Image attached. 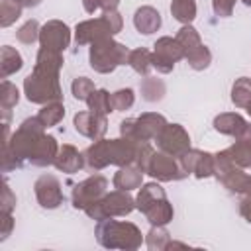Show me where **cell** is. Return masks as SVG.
Returning <instances> with one entry per match:
<instances>
[{"mask_svg":"<svg viewBox=\"0 0 251 251\" xmlns=\"http://www.w3.org/2000/svg\"><path fill=\"white\" fill-rule=\"evenodd\" d=\"M135 210V198H131V194L127 190H112L106 192L100 200L92 202L84 214L94 220V222H102L106 218H116V216H127Z\"/></svg>","mask_w":251,"mask_h":251,"instance_id":"cell-7","label":"cell"},{"mask_svg":"<svg viewBox=\"0 0 251 251\" xmlns=\"http://www.w3.org/2000/svg\"><path fill=\"white\" fill-rule=\"evenodd\" d=\"M127 65L141 76H147L149 71L153 69V63H151V51L149 49H143V47H137V49H131L129 51V57H127Z\"/></svg>","mask_w":251,"mask_h":251,"instance_id":"cell-28","label":"cell"},{"mask_svg":"<svg viewBox=\"0 0 251 251\" xmlns=\"http://www.w3.org/2000/svg\"><path fill=\"white\" fill-rule=\"evenodd\" d=\"M37 118L39 122L45 126V127H53L57 126L63 118H65V104L61 100H53V102H47L41 106V110L37 112Z\"/></svg>","mask_w":251,"mask_h":251,"instance_id":"cell-26","label":"cell"},{"mask_svg":"<svg viewBox=\"0 0 251 251\" xmlns=\"http://www.w3.org/2000/svg\"><path fill=\"white\" fill-rule=\"evenodd\" d=\"M167 249H188V245L186 243H180V241H173L171 239V243H169V247Z\"/></svg>","mask_w":251,"mask_h":251,"instance_id":"cell-48","label":"cell"},{"mask_svg":"<svg viewBox=\"0 0 251 251\" xmlns=\"http://www.w3.org/2000/svg\"><path fill=\"white\" fill-rule=\"evenodd\" d=\"M33 190H35V198H37L39 206L45 208V210H55L65 200L63 190H61V182L53 175H41L35 180Z\"/></svg>","mask_w":251,"mask_h":251,"instance_id":"cell-15","label":"cell"},{"mask_svg":"<svg viewBox=\"0 0 251 251\" xmlns=\"http://www.w3.org/2000/svg\"><path fill=\"white\" fill-rule=\"evenodd\" d=\"M171 243V233L165 229V226H151V229L145 235V245L151 251H167Z\"/></svg>","mask_w":251,"mask_h":251,"instance_id":"cell-32","label":"cell"},{"mask_svg":"<svg viewBox=\"0 0 251 251\" xmlns=\"http://www.w3.org/2000/svg\"><path fill=\"white\" fill-rule=\"evenodd\" d=\"M167 118L157 112H145L137 118H126L120 122V135L131 141H155L167 126Z\"/></svg>","mask_w":251,"mask_h":251,"instance_id":"cell-8","label":"cell"},{"mask_svg":"<svg viewBox=\"0 0 251 251\" xmlns=\"http://www.w3.org/2000/svg\"><path fill=\"white\" fill-rule=\"evenodd\" d=\"M45 129L47 127L39 122L37 116L25 118L12 133L10 141L2 145V171L8 173L12 169H20L24 163H29Z\"/></svg>","mask_w":251,"mask_h":251,"instance_id":"cell-1","label":"cell"},{"mask_svg":"<svg viewBox=\"0 0 251 251\" xmlns=\"http://www.w3.org/2000/svg\"><path fill=\"white\" fill-rule=\"evenodd\" d=\"M137 143L127 137H118V139H96L90 147L84 151V163L90 171H102L108 165L116 167H127L135 163V153H137Z\"/></svg>","mask_w":251,"mask_h":251,"instance_id":"cell-2","label":"cell"},{"mask_svg":"<svg viewBox=\"0 0 251 251\" xmlns=\"http://www.w3.org/2000/svg\"><path fill=\"white\" fill-rule=\"evenodd\" d=\"M135 102V92L133 88H120L116 92H112V106L114 112H126L133 106Z\"/></svg>","mask_w":251,"mask_h":251,"instance_id":"cell-38","label":"cell"},{"mask_svg":"<svg viewBox=\"0 0 251 251\" xmlns=\"http://www.w3.org/2000/svg\"><path fill=\"white\" fill-rule=\"evenodd\" d=\"M114 35L116 33H114V29H112V25H110V22L106 20L104 14L100 18L84 20V22L76 24V27H75V41H76V45H90L96 39L114 37Z\"/></svg>","mask_w":251,"mask_h":251,"instance_id":"cell-14","label":"cell"},{"mask_svg":"<svg viewBox=\"0 0 251 251\" xmlns=\"http://www.w3.org/2000/svg\"><path fill=\"white\" fill-rule=\"evenodd\" d=\"M135 208L147 218L151 226H167L173 222L175 210L167 198V192L157 182H147L139 186L135 196Z\"/></svg>","mask_w":251,"mask_h":251,"instance_id":"cell-4","label":"cell"},{"mask_svg":"<svg viewBox=\"0 0 251 251\" xmlns=\"http://www.w3.org/2000/svg\"><path fill=\"white\" fill-rule=\"evenodd\" d=\"M241 2H243V4L247 6V8H251V0H241Z\"/></svg>","mask_w":251,"mask_h":251,"instance_id":"cell-50","label":"cell"},{"mask_svg":"<svg viewBox=\"0 0 251 251\" xmlns=\"http://www.w3.org/2000/svg\"><path fill=\"white\" fill-rule=\"evenodd\" d=\"M24 67V59L18 49L10 45H2L0 49V78H8L10 75L18 73Z\"/></svg>","mask_w":251,"mask_h":251,"instance_id":"cell-24","label":"cell"},{"mask_svg":"<svg viewBox=\"0 0 251 251\" xmlns=\"http://www.w3.org/2000/svg\"><path fill=\"white\" fill-rule=\"evenodd\" d=\"M24 6L16 0H0V25L8 27L22 16Z\"/></svg>","mask_w":251,"mask_h":251,"instance_id":"cell-36","label":"cell"},{"mask_svg":"<svg viewBox=\"0 0 251 251\" xmlns=\"http://www.w3.org/2000/svg\"><path fill=\"white\" fill-rule=\"evenodd\" d=\"M176 39H178V43L182 45V49H184V55L186 53H190L192 49H196V47H200L202 45V39H200V33L196 31V27H192L190 24L188 25H182L178 31H176V35H175Z\"/></svg>","mask_w":251,"mask_h":251,"instance_id":"cell-35","label":"cell"},{"mask_svg":"<svg viewBox=\"0 0 251 251\" xmlns=\"http://www.w3.org/2000/svg\"><path fill=\"white\" fill-rule=\"evenodd\" d=\"M86 106H88V110H92V112H96V114H102V116H108L110 112H114L112 94H110L106 88H96V90L88 96Z\"/></svg>","mask_w":251,"mask_h":251,"instance_id":"cell-29","label":"cell"},{"mask_svg":"<svg viewBox=\"0 0 251 251\" xmlns=\"http://www.w3.org/2000/svg\"><path fill=\"white\" fill-rule=\"evenodd\" d=\"M59 147L61 145L57 143V139L53 135L43 133L41 139H39V143H37V147H35V151H33V155H31V161L29 163L35 165V167H49V165H53L55 159H57Z\"/></svg>","mask_w":251,"mask_h":251,"instance_id":"cell-21","label":"cell"},{"mask_svg":"<svg viewBox=\"0 0 251 251\" xmlns=\"http://www.w3.org/2000/svg\"><path fill=\"white\" fill-rule=\"evenodd\" d=\"M39 31H41V25L37 24V20H27L24 25L18 27L16 39L24 45H31V43L39 41Z\"/></svg>","mask_w":251,"mask_h":251,"instance_id":"cell-37","label":"cell"},{"mask_svg":"<svg viewBox=\"0 0 251 251\" xmlns=\"http://www.w3.org/2000/svg\"><path fill=\"white\" fill-rule=\"evenodd\" d=\"M184 59H186V63L190 65V69H194V71H204V69H208L210 63H212V51L202 43L200 47H196V49H192L190 53H186Z\"/></svg>","mask_w":251,"mask_h":251,"instance_id":"cell-33","label":"cell"},{"mask_svg":"<svg viewBox=\"0 0 251 251\" xmlns=\"http://www.w3.org/2000/svg\"><path fill=\"white\" fill-rule=\"evenodd\" d=\"M73 126H75V129L80 135H84V137H88L92 141L102 139L106 135V131H108V120H106V116L96 114L92 110L76 112L75 118H73Z\"/></svg>","mask_w":251,"mask_h":251,"instance_id":"cell-18","label":"cell"},{"mask_svg":"<svg viewBox=\"0 0 251 251\" xmlns=\"http://www.w3.org/2000/svg\"><path fill=\"white\" fill-rule=\"evenodd\" d=\"M55 169L61 171V173H67V175H75L78 173L82 167H86L84 163V153H80L75 145L71 143H65L59 147V153H57V159H55Z\"/></svg>","mask_w":251,"mask_h":251,"instance_id":"cell-19","label":"cell"},{"mask_svg":"<svg viewBox=\"0 0 251 251\" xmlns=\"http://www.w3.org/2000/svg\"><path fill=\"white\" fill-rule=\"evenodd\" d=\"M139 90H141L143 100H147V102H159V100H163L165 94H167V86H165V82H163L161 78H157V76H149V75L141 80Z\"/></svg>","mask_w":251,"mask_h":251,"instance_id":"cell-25","label":"cell"},{"mask_svg":"<svg viewBox=\"0 0 251 251\" xmlns=\"http://www.w3.org/2000/svg\"><path fill=\"white\" fill-rule=\"evenodd\" d=\"M214 167H216V157H214V153L200 151L198 157H196L192 175H194L196 178H208V176H214Z\"/></svg>","mask_w":251,"mask_h":251,"instance_id":"cell-34","label":"cell"},{"mask_svg":"<svg viewBox=\"0 0 251 251\" xmlns=\"http://www.w3.org/2000/svg\"><path fill=\"white\" fill-rule=\"evenodd\" d=\"M18 102H20V90H18V86L4 78V80L0 82V106H2L4 122L10 120V110H12Z\"/></svg>","mask_w":251,"mask_h":251,"instance_id":"cell-27","label":"cell"},{"mask_svg":"<svg viewBox=\"0 0 251 251\" xmlns=\"http://www.w3.org/2000/svg\"><path fill=\"white\" fill-rule=\"evenodd\" d=\"M214 157H216L214 176L220 180V184L231 194H243V196L251 194V175L243 173V169L229 163L222 151L214 153Z\"/></svg>","mask_w":251,"mask_h":251,"instance_id":"cell-9","label":"cell"},{"mask_svg":"<svg viewBox=\"0 0 251 251\" xmlns=\"http://www.w3.org/2000/svg\"><path fill=\"white\" fill-rule=\"evenodd\" d=\"M171 14L176 22H180L182 25H188L196 18V2L194 0H173Z\"/></svg>","mask_w":251,"mask_h":251,"instance_id":"cell-30","label":"cell"},{"mask_svg":"<svg viewBox=\"0 0 251 251\" xmlns=\"http://www.w3.org/2000/svg\"><path fill=\"white\" fill-rule=\"evenodd\" d=\"M147 175H151L153 178L161 180V182H171V180H180L186 176V173L180 169L178 159L165 153V151H155L149 167H147Z\"/></svg>","mask_w":251,"mask_h":251,"instance_id":"cell-13","label":"cell"},{"mask_svg":"<svg viewBox=\"0 0 251 251\" xmlns=\"http://www.w3.org/2000/svg\"><path fill=\"white\" fill-rule=\"evenodd\" d=\"M127 57H129V49L124 43L116 41L114 37H102L90 43L88 63L100 75L114 73L120 65L127 63Z\"/></svg>","mask_w":251,"mask_h":251,"instance_id":"cell-5","label":"cell"},{"mask_svg":"<svg viewBox=\"0 0 251 251\" xmlns=\"http://www.w3.org/2000/svg\"><path fill=\"white\" fill-rule=\"evenodd\" d=\"M82 8L86 14H94L100 8V0H82Z\"/></svg>","mask_w":251,"mask_h":251,"instance_id":"cell-45","label":"cell"},{"mask_svg":"<svg viewBox=\"0 0 251 251\" xmlns=\"http://www.w3.org/2000/svg\"><path fill=\"white\" fill-rule=\"evenodd\" d=\"M245 110H247V114H249V116H251V102H249V104H247V106H245Z\"/></svg>","mask_w":251,"mask_h":251,"instance_id":"cell-49","label":"cell"},{"mask_svg":"<svg viewBox=\"0 0 251 251\" xmlns=\"http://www.w3.org/2000/svg\"><path fill=\"white\" fill-rule=\"evenodd\" d=\"M163 20L157 8L153 6H139L133 14V25L141 35H151L155 31H159Z\"/></svg>","mask_w":251,"mask_h":251,"instance_id":"cell-20","label":"cell"},{"mask_svg":"<svg viewBox=\"0 0 251 251\" xmlns=\"http://www.w3.org/2000/svg\"><path fill=\"white\" fill-rule=\"evenodd\" d=\"M94 90H96V86H94V82H92L88 76H76V78L73 80V84H71L73 96H75L76 100H80V102H86L88 96H90Z\"/></svg>","mask_w":251,"mask_h":251,"instance_id":"cell-39","label":"cell"},{"mask_svg":"<svg viewBox=\"0 0 251 251\" xmlns=\"http://www.w3.org/2000/svg\"><path fill=\"white\" fill-rule=\"evenodd\" d=\"M231 102L235 108H245L251 102V76H239L231 84Z\"/></svg>","mask_w":251,"mask_h":251,"instance_id":"cell-31","label":"cell"},{"mask_svg":"<svg viewBox=\"0 0 251 251\" xmlns=\"http://www.w3.org/2000/svg\"><path fill=\"white\" fill-rule=\"evenodd\" d=\"M16 2H18V0H16Z\"/></svg>","mask_w":251,"mask_h":251,"instance_id":"cell-51","label":"cell"},{"mask_svg":"<svg viewBox=\"0 0 251 251\" xmlns=\"http://www.w3.org/2000/svg\"><path fill=\"white\" fill-rule=\"evenodd\" d=\"M224 157L239 169H251V139H237L222 151Z\"/></svg>","mask_w":251,"mask_h":251,"instance_id":"cell-23","label":"cell"},{"mask_svg":"<svg viewBox=\"0 0 251 251\" xmlns=\"http://www.w3.org/2000/svg\"><path fill=\"white\" fill-rule=\"evenodd\" d=\"M14 229L12 212H0V241H6Z\"/></svg>","mask_w":251,"mask_h":251,"instance_id":"cell-43","label":"cell"},{"mask_svg":"<svg viewBox=\"0 0 251 251\" xmlns=\"http://www.w3.org/2000/svg\"><path fill=\"white\" fill-rule=\"evenodd\" d=\"M24 94L31 104H47L63 98V90L59 84V73L35 69L24 78Z\"/></svg>","mask_w":251,"mask_h":251,"instance_id":"cell-6","label":"cell"},{"mask_svg":"<svg viewBox=\"0 0 251 251\" xmlns=\"http://www.w3.org/2000/svg\"><path fill=\"white\" fill-rule=\"evenodd\" d=\"M120 0H100V10L108 12V10H118Z\"/></svg>","mask_w":251,"mask_h":251,"instance_id":"cell-46","label":"cell"},{"mask_svg":"<svg viewBox=\"0 0 251 251\" xmlns=\"http://www.w3.org/2000/svg\"><path fill=\"white\" fill-rule=\"evenodd\" d=\"M143 175H145V173H143V171H139L135 165L120 167V169H118V173H116V175H114V178H112L114 188L131 192V190H135V188H139V186H141V182H143Z\"/></svg>","mask_w":251,"mask_h":251,"instance_id":"cell-22","label":"cell"},{"mask_svg":"<svg viewBox=\"0 0 251 251\" xmlns=\"http://www.w3.org/2000/svg\"><path fill=\"white\" fill-rule=\"evenodd\" d=\"M153 153H155V149L151 147L149 141H139V143H137V153H135V163H133V165H135L139 171L147 173V167H149V161H151Z\"/></svg>","mask_w":251,"mask_h":251,"instance_id":"cell-40","label":"cell"},{"mask_svg":"<svg viewBox=\"0 0 251 251\" xmlns=\"http://www.w3.org/2000/svg\"><path fill=\"white\" fill-rule=\"evenodd\" d=\"M237 0H212V10L218 18H229L233 14Z\"/></svg>","mask_w":251,"mask_h":251,"instance_id":"cell-41","label":"cell"},{"mask_svg":"<svg viewBox=\"0 0 251 251\" xmlns=\"http://www.w3.org/2000/svg\"><path fill=\"white\" fill-rule=\"evenodd\" d=\"M155 141L159 151H165L176 159L190 149V135L180 124H167Z\"/></svg>","mask_w":251,"mask_h":251,"instance_id":"cell-12","label":"cell"},{"mask_svg":"<svg viewBox=\"0 0 251 251\" xmlns=\"http://www.w3.org/2000/svg\"><path fill=\"white\" fill-rule=\"evenodd\" d=\"M0 212H14L16 208V194L12 192L10 184L4 180V186H2V202H0Z\"/></svg>","mask_w":251,"mask_h":251,"instance_id":"cell-42","label":"cell"},{"mask_svg":"<svg viewBox=\"0 0 251 251\" xmlns=\"http://www.w3.org/2000/svg\"><path fill=\"white\" fill-rule=\"evenodd\" d=\"M24 8H35V6H39L41 4V0H18Z\"/></svg>","mask_w":251,"mask_h":251,"instance_id":"cell-47","label":"cell"},{"mask_svg":"<svg viewBox=\"0 0 251 251\" xmlns=\"http://www.w3.org/2000/svg\"><path fill=\"white\" fill-rule=\"evenodd\" d=\"M218 133L235 137V139H251V124L237 112H222L212 122Z\"/></svg>","mask_w":251,"mask_h":251,"instance_id":"cell-17","label":"cell"},{"mask_svg":"<svg viewBox=\"0 0 251 251\" xmlns=\"http://www.w3.org/2000/svg\"><path fill=\"white\" fill-rule=\"evenodd\" d=\"M239 214H241V218L245 222L251 224V194H247V196H243L239 200Z\"/></svg>","mask_w":251,"mask_h":251,"instance_id":"cell-44","label":"cell"},{"mask_svg":"<svg viewBox=\"0 0 251 251\" xmlns=\"http://www.w3.org/2000/svg\"><path fill=\"white\" fill-rule=\"evenodd\" d=\"M106 192H108V178L102 175H92V176L80 180L78 184H75L71 202L76 210H86L92 202L100 200Z\"/></svg>","mask_w":251,"mask_h":251,"instance_id":"cell-11","label":"cell"},{"mask_svg":"<svg viewBox=\"0 0 251 251\" xmlns=\"http://www.w3.org/2000/svg\"><path fill=\"white\" fill-rule=\"evenodd\" d=\"M71 43V27L61 20H49L41 25L39 31V45L55 51H65Z\"/></svg>","mask_w":251,"mask_h":251,"instance_id":"cell-16","label":"cell"},{"mask_svg":"<svg viewBox=\"0 0 251 251\" xmlns=\"http://www.w3.org/2000/svg\"><path fill=\"white\" fill-rule=\"evenodd\" d=\"M180 59H184V49L176 37L163 35L155 41L153 51H151V63L157 73L169 75L175 69V63H178Z\"/></svg>","mask_w":251,"mask_h":251,"instance_id":"cell-10","label":"cell"},{"mask_svg":"<svg viewBox=\"0 0 251 251\" xmlns=\"http://www.w3.org/2000/svg\"><path fill=\"white\" fill-rule=\"evenodd\" d=\"M96 241L106 249H126L133 251L139 249L143 243L141 229L131 222H118L106 218L96 226Z\"/></svg>","mask_w":251,"mask_h":251,"instance_id":"cell-3","label":"cell"}]
</instances>
